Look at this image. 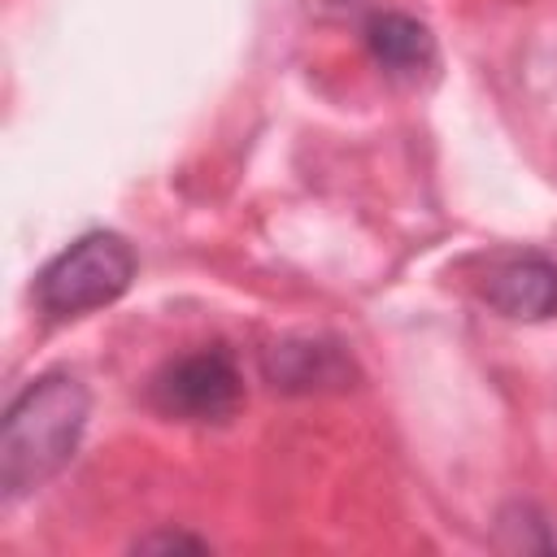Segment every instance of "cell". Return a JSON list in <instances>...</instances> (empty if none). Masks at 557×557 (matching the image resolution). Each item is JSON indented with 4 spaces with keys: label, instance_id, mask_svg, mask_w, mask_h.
<instances>
[{
    "label": "cell",
    "instance_id": "3957f363",
    "mask_svg": "<svg viewBox=\"0 0 557 557\" xmlns=\"http://www.w3.org/2000/svg\"><path fill=\"white\" fill-rule=\"evenodd\" d=\"M152 405L183 422H226L244 405V379L226 348L187 352L152 374Z\"/></svg>",
    "mask_w": 557,
    "mask_h": 557
},
{
    "label": "cell",
    "instance_id": "277c9868",
    "mask_svg": "<svg viewBox=\"0 0 557 557\" xmlns=\"http://www.w3.org/2000/svg\"><path fill=\"white\" fill-rule=\"evenodd\" d=\"M483 300L513 322H544L557 313V261L544 252H513L487 265Z\"/></svg>",
    "mask_w": 557,
    "mask_h": 557
},
{
    "label": "cell",
    "instance_id": "8992f818",
    "mask_svg": "<svg viewBox=\"0 0 557 557\" xmlns=\"http://www.w3.org/2000/svg\"><path fill=\"white\" fill-rule=\"evenodd\" d=\"M366 48L396 78H418L435 65V39L409 13H374L366 22Z\"/></svg>",
    "mask_w": 557,
    "mask_h": 557
},
{
    "label": "cell",
    "instance_id": "7a4b0ae2",
    "mask_svg": "<svg viewBox=\"0 0 557 557\" xmlns=\"http://www.w3.org/2000/svg\"><path fill=\"white\" fill-rule=\"evenodd\" d=\"M135 278V248L117 231H87L61 248L35 278V300L48 318H78L113 305Z\"/></svg>",
    "mask_w": 557,
    "mask_h": 557
},
{
    "label": "cell",
    "instance_id": "5b68a950",
    "mask_svg": "<svg viewBox=\"0 0 557 557\" xmlns=\"http://www.w3.org/2000/svg\"><path fill=\"white\" fill-rule=\"evenodd\" d=\"M261 370L278 392H322L352 379V361L331 339H278L265 348Z\"/></svg>",
    "mask_w": 557,
    "mask_h": 557
},
{
    "label": "cell",
    "instance_id": "52a82bcc",
    "mask_svg": "<svg viewBox=\"0 0 557 557\" xmlns=\"http://www.w3.org/2000/svg\"><path fill=\"white\" fill-rule=\"evenodd\" d=\"M152 548H209V544L196 535H183V531H161V535L135 540V553H152Z\"/></svg>",
    "mask_w": 557,
    "mask_h": 557
},
{
    "label": "cell",
    "instance_id": "6da1fadb",
    "mask_svg": "<svg viewBox=\"0 0 557 557\" xmlns=\"http://www.w3.org/2000/svg\"><path fill=\"white\" fill-rule=\"evenodd\" d=\"M91 396L74 374H44L13 396L0 422V492L17 500L22 492L48 483L78 448Z\"/></svg>",
    "mask_w": 557,
    "mask_h": 557
}]
</instances>
